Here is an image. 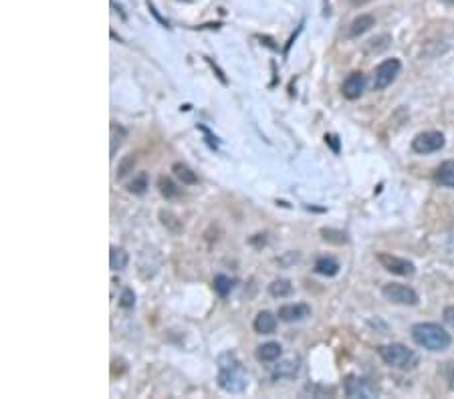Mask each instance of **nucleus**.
Segmentation results:
<instances>
[{
	"label": "nucleus",
	"instance_id": "f257e3e1",
	"mask_svg": "<svg viewBox=\"0 0 454 399\" xmlns=\"http://www.w3.org/2000/svg\"><path fill=\"white\" fill-rule=\"evenodd\" d=\"M412 339L416 345H420L432 353H442L453 345L450 333L439 323H416L412 327Z\"/></svg>",
	"mask_w": 454,
	"mask_h": 399
},
{
	"label": "nucleus",
	"instance_id": "f03ea898",
	"mask_svg": "<svg viewBox=\"0 0 454 399\" xmlns=\"http://www.w3.org/2000/svg\"><path fill=\"white\" fill-rule=\"evenodd\" d=\"M246 375L239 359L232 353H225L218 359V385L228 393H242L246 389Z\"/></svg>",
	"mask_w": 454,
	"mask_h": 399
},
{
	"label": "nucleus",
	"instance_id": "7ed1b4c3",
	"mask_svg": "<svg viewBox=\"0 0 454 399\" xmlns=\"http://www.w3.org/2000/svg\"><path fill=\"white\" fill-rule=\"evenodd\" d=\"M378 355L386 365L396 367V369H414L418 365V355L414 353L412 349H408L406 345H402V343L379 345Z\"/></svg>",
	"mask_w": 454,
	"mask_h": 399
},
{
	"label": "nucleus",
	"instance_id": "20e7f679",
	"mask_svg": "<svg viewBox=\"0 0 454 399\" xmlns=\"http://www.w3.org/2000/svg\"><path fill=\"white\" fill-rule=\"evenodd\" d=\"M382 295L388 303H393V305H404V307L418 305V293L414 289L406 286V284H396V282L384 284Z\"/></svg>",
	"mask_w": 454,
	"mask_h": 399
},
{
	"label": "nucleus",
	"instance_id": "39448f33",
	"mask_svg": "<svg viewBox=\"0 0 454 399\" xmlns=\"http://www.w3.org/2000/svg\"><path fill=\"white\" fill-rule=\"evenodd\" d=\"M343 387H346V395L351 399H374L378 395V385L362 375H349Z\"/></svg>",
	"mask_w": 454,
	"mask_h": 399
},
{
	"label": "nucleus",
	"instance_id": "423d86ee",
	"mask_svg": "<svg viewBox=\"0 0 454 399\" xmlns=\"http://www.w3.org/2000/svg\"><path fill=\"white\" fill-rule=\"evenodd\" d=\"M378 262L382 265L384 270L398 274V277H412L416 272V266L414 262H410L408 258H402V256H396L390 252H379Z\"/></svg>",
	"mask_w": 454,
	"mask_h": 399
},
{
	"label": "nucleus",
	"instance_id": "0eeeda50",
	"mask_svg": "<svg viewBox=\"0 0 454 399\" xmlns=\"http://www.w3.org/2000/svg\"><path fill=\"white\" fill-rule=\"evenodd\" d=\"M446 139L440 132H424L418 133L414 139H412V149L420 156H428V153H434L444 148Z\"/></svg>",
	"mask_w": 454,
	"mask_h": 399
},
{
	"label": "nucleus",
	"instance_id": "6e6552de",
	"mask_svg": "<svg viewBox=\"0 0 454 399\" xmlns=\"http://www.w3.org/2000/svg\"><path fill=\"white\" fill-rule=\"evenodd\" d=\"M400 69H402L400 59H386L384 63H379L374 73V89L382 91V89L390 87L396 81V77L400 75Z\"/></svg>",
	"mask_w": 454,
	"mask_h": 399
},
{
	"label": "nucleus",
	"instance_id": "1a4fd4ad",
	"mask_svg": "<svg viewBox=\"0 0 454 399\" xmlns=\"http://www.w3.org/2000/svg\"><path fill=\"white\" fill-rule=\"evenodd\" d=\"M363 89H365V77H363L362 71H353V73L348 75V79L343 81L341 93H343L346 99L353 101V99H360V97H362Z\"/></svg>",
	"mask_w": 454,
	"mask_h": 399
},
{
	"label": "nucleus",
	"instance_id": "9d476101",
	"mask_svg": "<svg viewBox=\"0 0 454 399\" xmlns=\"http://www.w3.org/2000/svg\"><path fill=\"white\" fill-rule=\"evenodd\" d=\"M309 315H311V309L307 305H285V307H281L279 312H277V317L281 321H285V323L301 321V319L309 317Z\"/></svg>",
	"mask_w": 454,
	"mask_h": 399
},
{
	"label": "nucleus",
	"instance_id": "9b49d317",
	"mask_svg": "<svg viewBox=\"0 0 454 399\" xmlns=\"http://www.w3.org/2000/svg\"><path fill=\"white\" fill-rule=\"evenodd\" d=\"M376 25V18L372 15H360L358 18H353L351 20V25L348 27V37L349 39H358V37H362L363 32H367V30L372 29Z\"/></svg>",
	"mask_w": 454,
	"mask_h": 399
},
{
	"label": "nucleus",
	"instance_id": "f8f14e48",
	"mask_svg": "<svg viewBox=\"0 0 454 399\" xmlns=\"http://www.w3.org/2000/svg\"><path fill=\"white\" fill-rule=\"evenodd\" d=\"M253 327H255V331H257L258 335H271L272 331L277 329V317L272 312H269V310H260Z\"/></svg>",
	"mask_w": 454,
	"mask_h": 399
},
{
	"label": "nucleus",
	"instance_id": "ddd939ff",
	"mask_svg": "<svg viewBox=\"0 0 454 399\" xmlns=\"http://www.w3.org/2000/svg\"><path fill=\"white\" fill-rule=\"evenodd\" d=\"M434 179L442 188H454V160L440 163L436 174H434Z\"/></svg>",
	"mask_w": 454,
	"mask_h": 399
},
{
	"label": "nucleus",
	"instance_id": "4468645a",
	"mask_svg": "<svg viewBox=\"0 0 454 399\" xmlns=\"http://www.w3.org/2000/svg\"><path fill=\"white\" fill-rule=\"evenodd\" d=\"M283 353V349H281V345L279 343H265V345H260L257 349V359L258 361H265V363H271V361H277L279 357Z\"/></svg>",
	"mask_w": 454,
	"mask_h": 399
},
{
	"label": "nucleus",
	"instance_id": "2eb2a0df",
	"mask_svg": "<svg viewBox=\"0 0 454 399\" xmlns=\"http://www.w3.org/2000/svg\"><path fill=\"white\" fill-rule=\"evenodd\" d=\"M172 172H174V176L180 179L182 184H186V186H192V184H198V176L196 172L192 170V167H188L186 163L176 162L172 165Z\"/></svg>",
	"mask_w": 454,
	"mask_h": 399
},
{
	"label": "nucleus",
	"instance_id": "dca6fc26",
	"mask_svg": "<svg viewBox=\"0 0 454 399\" xmlns=\"http://www.w3.org/2000/svg\"><path fill=\"white\" fill-rule=\"evenodd\" d=\"M315 272L323 274V277H335L339 272V262L332 256H321L315 262Z\"/></svg>",
	"mask_w": 454,
	"mask_h": 399
},
{
	"label": "nucleus",
	"instance_id": "f3484780",
	"mask_svg": "<svg viewBox=\"0 0 454 399\" xmlns=\"http://www.w3.org/2000/svg\"><path fill=\"white\" fill-rule=\"evenodd\" d=\"M160 220H162V224L166 226L172 234H180L182 230H184V224H182L180 218H178L176 214L168 212V210H162V212H160Z\"/></svg>",
	"mask_w": 454,
	"mask_h": 399
},
{
	"label": "nucleus",
	"instance_id": "a211bd4d",
	"mask_svg": "<svg viewBox=\"0 0 454 399\" xmlns=\"http://www.w3.org/2000/svg\"><path fill=\"white\" fill-rule=\"evenodd\" d=\"M158 190H160V194H162L166 200H174V198L180 196V188L166 176H162L158 179Z\"/></svg>",
	"mask_w": 454,
	"mask_h": 399
},
{
	"label": "nucleus",
	"instance_id": "6ab92c4d",
	"mask_svg": "<svg viewBox=\"0 0 454 399\" xmlns=\"http://www.w3.org/2000/svg\"><path fill=\"white\" fill-rule=\"evenodd\" d=\"M269 293L272 296H277V298H285L293 293V284L285 279H277V281H272L269 284Z\"/></svg>",
	"mask_w": 454,
	"mask_h": 399
},
{
	"label": "nucleus",
	"instance_id": "aec40b11",
	"mask_svg": "<svg viewBox=\"0 0 454 399\" xmlns=\"http://www.w3.org/2000/svg\"><path fill=\"white\" fill-rule=\"evenodd\" d=\"M127 260H130V256H127V252L121 251V248H111V254H109V266H111V270H123L125 266H127Z\"/></svg>",
	"mask_w": 454,
	"mask_h": 399
},
{
	"label": "nucleus",
	"instance_id": "412c9836",
	"mask_svg": "<svg viewBox=\"0 0 454 399\" xmlns=\"http://www.w3.org/2000/svg\"><path fill=\"white\" fill-rule=\"evenodd\" d=\"M212 286H214V291H216L218 295L227 296L228 293L232 291L234 282H232V279H228L227 274H216V277H214V282H212Z\"/></svg>",
	"mask_w": 454,
	"mask_h": 399
},
{
	"label": "nucleus",
	"instance_id": "4be33fe9",
	"mask_svg": "<svg viewBox=\"0 0 454 399\" xmlns=\"http://www.w3.org/2000/svg\"><path fill=\"white\" fill-rule=\"evenodd\" d=\"M127 190L132 194H137V196H141V194L148 190V174L146 172H141L139 176H136L130 184H127Z\"/></svg>",
	"mask_w": 454,
	"mask_h": 399
},
{
	"label": "nucleus",
	"instance_id": "5701e85b",
	"mask_svg": "<svg viewBox=\"0 0 454 399\" xmlns=\"http://www.w3.org/2000/svg\"><path fill=\"white\" fill-rule=\"evenodd\" d=\"M321 236H323V240H327V242H335V244H346V242H348L346 232L332 230V228H323V230H321Z\"/></svg>",
	"mask_w": 454,
	"mask_h": 399
},
{
	"label": "nucleus",
	"instance_id": "b1692460",
	"mask_svg": "<svg viewBox=\"0 0 454 399\" xmlns=\"http://www.w3.org/2000/svg\"><path fill=\"white\" fill-rule=\"evenodd\" d=\"M136 165V158L134 156H125L120 163H118V179H123L130 172H134Z\"/></svg>",
	"mask_w": 454,
	"mask_h": 399
},
{
	"label": "nucleus",
	"instance_id": "393cba45",
	"mask_svg": "<svg viewBox=\"0 0 454 399\" xmlns=\"http://www.w3.org/2000/svg\"><path fill=\"white\" fill-rule=\"evenodd\" d=\"M295 373H297V361L295 363L293 361H285V363H281V367L277 365V369H275L272 375L281 379V377H293Z\"/></svg>",
	"mask_w": 454,
	"mask_h": 399
},
{
	"label": "nucleus",
	"instance_id": "a878e982",
	"mask_svg": "<svg viewBox=\"0 0 454 399\" xmlns=\"http://www.w3.org/2000/svg\"><path fill=\"white\" fill-rule=\"evenodd\" d=\"M120 305L123 307V309H132V307L136 305V295H134V291H132V289H125V291L121 293Z\"/></svg>",
	"mask_w": 454,
	"mask_h": 399
},
{
	"label": "nucleus",
	"instance_id": "bb28decb",
	"mask_svg": "<svg viewBox=\"0 0 454 399\" xmlns=\"http://www.w3.org/2000/svg\"><path fill=\"white\" fill-rule=\"evenodd\" d=\"M325 144H329L333 151H335V153H339V137H337V135L327 133V135H325Z\"/></svg>",
	"mask_w": 454,
	"mask_h": 399
},
{
	"label": "nucleus",
	"instance_id": "cd10ccee",
	"mask_svg": "<svg viewBox=\"0 0 454 399\" xmlns=\"http://www.w3.org/2000/svg\"><path fill=\"white\" fill-rule=\"evenodd\" d=\"M442 317H444L446 325H450L454 329V305L446 307V309H444V312H442Z\"/></svg>",
	"mask_w": 454,
	"mask_h": 399
},
{
	"label": "nucleus",
	"instance_id": "c85d7f7f",
	"mask_svg": "<svg viewBox=\"0 0 454 399\" xmlns=\"http://www.w3.org/2000/svg\"><path fill=\"white\" fill-rule=\"evenodd\" d=\"M206 63H208V65H210L212 69H214V71H216V75H218V79H220V81H222V83H225V85H227L228 81H227V77H225V73H222V71H220V69H218V67H216V65H214V63H212V59H206Z\"/></svg>",
	"mask_w": 454,
	"mask_h": 399
},
{
	"label": "nucleus",
	"instance_id": "c756f323",
	"mask_svg": "<svg viewBox=\"0 0 454 399\" xmlns=\"http://www.w3.org/2000/svg\"><path fill=\"white\" fill-rule=\"evenodd\" d=\"M148 6H150V13L153 16H156V18H158V20H160V23H162V25H164V27H168V20H164V18H162V16L158 15V11H156V8H153V4H151V2H148Z\"/></svg>",
	"mask_w": 454,
	"mask_h": 399
},
{
	"label": "nucleus",
	"instance_id": "7c9ffc66",
	"mask_svg": "<svg viewBox=\"0 0 454 399\" xmlns=\"http://www.w3.org/2000/svg\"><path fill=\"white\" fill-rule=\"evenodd\" d=\"M448 381H450V389L454 391V369L450 371V377H448Z\"/></svg>",
	"mask_w": 454,
	"mask_h": 399
},
{
	"label": "nucleus",
	"instance_id": "2f4dec72",
	"mask_svg": "<svg viewBox=\"0 0 454 399\" xmlns=\"http://www.w3.org/2000/svg\"><path fill=\"white\" fill-rule=\"evenodd\" d=\"M440 2H444V4H448V6H454V0H440Z\"/></svg>",
	"mask_w": 454,
	"mask_h": 399
},
{
	"label": "nucleus",
	"instance_id": "473e14b6",
	"mask_svg": "<svg viewBox=\"0 0 454 399\" xmlns=\"http://www.w3.org/2000/svg\"><path fill=\"white\" fill-rule=\"evenodd\" d=\"M351 2H353V4H365L367 0H351Z\"/></svg>",
	"mask_w": 454,
	"mask_h": 399
}]
</instances>
